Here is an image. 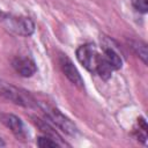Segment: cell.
Returning <instances> with one entry per match:
<instances>
[{"label":"cell","mask_w":148,"mask_h":148,"mask_svg":"<svg viewBox=\"0 0 148 148\" xmlns=\"http://www.w3.org/2000/svg\"><path fill=\"white\" fill-rule=\"evenodd\" d=\"M99 56L96 47L92 44H84L77 47L76 50V58L79 62L89 72L95 73L96 66L99 59Z\"/></svg>","instance_id":"cell-1"},{"label":"cell","mask_w":148,"mask_h":148,"mask_svg":"<svg viewBox=\"0 0 148 148\" xmlns=\"http://www.w3.org/2000/svg\"><path fill=\"white\" fill-rule=\"evenodd\" d=\"M42 108L46 114V118L50 119L54 125H57L61 131H64L65 133H67L69 135L76 134V132H77L76 126L67 117H65L59 110H57L50 105H43Z\"/></svg>","instance_id":"cell-2"},{"label":"cell","mask_w":148,"mask_h":148,"mask_svg":"<svg viewBox=\"0 0 148 148\" xmlns=\"http://www.w3.org/2000/svg\"><path fill=\"white\" fill-rule=\"evenodd\" d=\"M0 94L3 95L7 99L20 104V105H24V106H31L32 105V98L27 96L25 94L21 92L17 88L13 87V86H8L6 83H1L0 84Z\"/></svg>","instance_id":"cell-3"},{"label":"cell","mask_w":148,"mask_h":148,"mask_svg":"<svg viewBox=\"0 0 148 148\" xmlns=\"http://www.w3.org/2000/svg\"><path fill=\"white\" fill-rule=\"evenodd\" d=\"M7 25L10 30L22 36H30L35 30V24L29 17H8Z\"/></svg>","instance_id":"cell-4"},{"label":"cell","mask_w":148,"mask_h":148,"mask_svg":"<svg viewBox=\"0 0 148 148\" xmlns=\"http://www.w3.org/2000/svg\"><path fill=\"white\" fill-rule=\"evenodd\" d=\"M59 64H60V67H61V71L64 72V74L66 75V77L75 86L77 87H83V80L77 71V68L74 66V64L72 62V60L65 56V54H61L60 56V59H59Z\"/></svg>","instance_id":"cell-5"},{"label":"cell","mask_w":148,"mask_h":148,"mask_svg":"<svg viewBox=\"0 0 148 148\" xmlns=\"http://www.w3.org/2000/svg\"><path fill=\"white\" fill-rule=\"evenodd\" d=\"M0 120L12 131V133L17 139H25L27 138L25 127L18 117H16L14 114H9V113H2V114H0Z\"/></svg>","instance_id":"cell-6"},{"label":"cell","mask_w":148,"mask_h":148,"mask_svg":"<svg viewBox=\"0 0 148 148\" xmlns=\"http://www.w3.org/2000/svg\"><path fill=\"white\" fill-rule=\"evenodd\" d=\"M13 67L23 77L32 76L37 71L35 62L30 58H27V57H17V58H15L13 60Z\"/></svg>","instance_id":"cell-7"},{"label":"cell","mask_w":148,"mask_h":148,"mask_svg":"<svg viewBox=\"0 0 148 148\" xmlns=\"http://www.w3.org/2000/svg\"><path fill=\"white\" fill-rule=\"evenodd\" d=\"M103 58L111 66L112 69H119L121 67V65H123L120 56L112 47H104V50H103Z\"/></svg>","instance_id":"cell-8"},{"label":"cell","mask_w":148,"mask_h":148,"mask_svg":"<svg viewBox=\"0 0 148 148\" xmlns=\"http://www.w3.org/2000/svg\"><path fill=\"white\" fill-rule=\"evenodd\" d=\"M112 71H113V69H112L111 66L106 62V60L103 58V56H99V59H98V62H97L95 73H97L102 79L108 80V79L111 76Z\"/></svg>","instance_id":"cell-9"},{"label":"cell","mask_w":148,"mask_h":148,"mask_svg":"<svg viewBox=\"0 0 148 148\" xmlns=\"http://www.w3.org/2000/svg\"><path fill=\"white\" fill-rule=\"evenodd\" d=\"M132 47L136 52V54H139V57L142 59V61L147 64V56H148L147 45L139 40V42H132Z\"/></svg>","instance_id":"cell-10"},{"label":"cell","mask_w":148,"mask_h":148,"mask_svg":"<svg viewBox=\"0 0 148 148\" xmlns=\"http://www.w3.org/2000/svg\"><path fill=\"white\" fill-rule=\"evenodd\" d=\"M37 146L40 148H49V147L52 148V147H59L60 143L58 141L53 140V138L45 135V136H39L37 139Z\"/></svg>","instance_id":"cell-11"},{"label":"cell","mask_w":148,"mask_h":148,"mask_svg":"<svg viewBox=\"0 0 148 148\" xmlns=\"http://www.w3.org/2000/svg\"><path fill=\"white\" fill-rule=\"evenodd\" d=\"M131 1H132L133 7L138 12H140L142 14L147 13V10H148V0H131Z\"/></svg>","instance_id":"cell-12"}]
</instances>
